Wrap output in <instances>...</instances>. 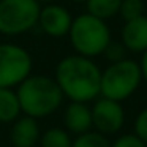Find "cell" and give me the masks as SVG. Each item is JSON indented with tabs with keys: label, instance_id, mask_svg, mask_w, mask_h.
I'll use <instances>...</instances> for the list:
<instances>
[{
	"label": "cell",
	"instance_id": "23",
	"mask_svg": "<svg viewBox=\"0 0 147 147\" xmlns=\"http://www.w3.org/2000/svg\"><path fill=\"white\" fill-rule=\"evenodd\" d=\"M141 2H146V0H141Z\"/></svg>",
	"mask_w": 147,
	"mask_h": 147
},
{
	"label": "cell",
	"instance_id": "22",
	"mask_svg": "<svg viewBox=\"0 0 147 147\" xmlns=\"http://www.w3.org/2000/svg\"><path fill=\"white\" fill-rule=\"evenodd\" d=\"M71 2H76V3H86L87 0H71Z\"/></svg>",
	"mask_w": 147,
	"mask_h": 147
},
{
	"label": "cell",
	"instance_id": "4",
	"mask_svg": "<svg viewBox=\"0 0 147 147\" xmlns=\"http://www.w3.org/2000/svg\"><path fill=\"white\" fill-rule=\"evenodd\" d=\"M142 82L139 63L133 59H123L120 62L111 63L101 71V92L100 96L125 101L128 100Z\"/></svg>",
	"mask_w": 147,
	"mask_h": 147
},
{
	"label": "cell",
	"instance_id": "9",
	"mask_svg": "<svg viewBox=\"0 0 147 147\" xmlns=\"http://www.w3.org/2000/svg\"><path fill=\"white\" fill-rule=\"evenodd\" d=\"M120 43L125 46L128 52L142 54L147 51V16L136 18L127 21L120 32Z\"/></svg>",
	"mask_w": 147,
	"mask_h": 147
},
{
	"label": "cell",
	"instance_id": "21",
	"mask_svg": "<svg viewBox=\"0 0 147 147\" xmlns=\"http://www.w3.org/2000/svg\"><path fill=\"white\" fill-rule=\"evenodd\" d=\"M36 2H38L40 5H41V3H45V5H48V3H52V0H36Z\"/></svg>",
	"mask_w": 147,
	"mask_h": 147
},
{
	"label": "cell",
	"instance_id": "5",
	"mask_svg": "<svg viewBox=\"0 0 147 147\" xmlns=\"http://www.w3.org/2000/svg\"><path fill=\"white\" fill-rule=\"evenodd\" d=\"M41 5L36 0H0V33L16 36L38 24Z\"/></svg>",
	"mask_w": 147,
	"mask_h": 147
},
{
	"label": "cell",
	"instance_id": "8",
	"mask_svg": "<svg viewBox=\"0 0 147 147\" xmlns=\"http://www.w3.org/2000/svg\"><path fill=\"white\" fill-rule=\"evenodd\" d=\"M71 22H73V18L65 7L57 3H48L41 7L36 26H40L43 33H46L48 36L62 38L68 35Z\"/></svg>",
	"mask_w": 147,
	"mask_h": 147
},
{
	"label": "cell",
	"instance_id": "2",
	"mask_svg": "<svg viewBox=\"0 0 147 147\" xmlns=\"http://www.w3.org/2000/svg\"><path fill=\"white\" fill-rule=\"evenodd\" d=\"M16 93L22 114L36 120L54 114L65 98L55 79L46 74H30L16 87Z\"/></svg>",
	"mask_w": 147,
	"mask_h": 147
},
{
	"label": "cell",
	"instance_id": "12",
	"mask_svg": "<svg viewBox=\"0 0 147 147\" xmlns=\"http://www.w3.org/2000/svg\"><path fill=\"white\" fill-rule=\"evenodd\" d=\"M21 105L16 89L0 87V123H13L21 117Z\"/></svg>",
	"mask_w": 147,
	"mask_h": 147
},
{
	"label": "cell",
	"instance_id": "17",
	"mask_svg": "<svg viewBox=\"0 0 147 147\" xmlns=\"http://www.w3.org/2000/svg\"><path fill=\"white\" fill-rule=\"evenodd\" d=\"M103 54L106 55V59H108L111 63H115V62H120V60H123V59H127V49H125V46L122 45V43L111 41Z\"/></svg>",
	"mask_w": 147,
	"mask_h": 147
},
{
	"label": "cell",
	"instance_id": "13",
	"mask_svg": "<svg viewBox=\"0 0 147 147\" xmlns=\"http://www.w3.org/2000/svg\"><path fill=\"white\" fill-rule=\"evenodd\" d=\"M120 3L122 0H87L86 7L89 14L98 18V19L108 21L119 14Z\"/></svg>",
	"mask_w": 147,
	"mask_h": 147
},
{
	"label": "cell",
	"instance_id": "20",
	"mask_svg": "<svg viewBox=\"0 0 147 147\" xmlns=\"http://www.w3.org/2000/svg\"><path fill=\"white\" fill-rule=\"evenodd\" d=\"M139 63V68H141V74H142V81L147 82V51H144L141 54V62Z\"/></svg>",
	"mask_w": 147,
	"mask_h": 147
},
{
	"label": "cell",
	"instance_id": "16",
	"mask_svg": "<svg viewBox=\"0 0 147 147\" xmlns=\"http://www.w3.org/2000/svg\"><path fill=\"white\" fill-rule=\"evenodd\" d=\"M142 14H144V2H141V0H122L120 8H119V16L125 22L136 19Z\"/></svg>",
	"mask_w": 147,
	"mask_h": 147
},
{
	"label": "cell",
	"instance_id": "18",
	"mask_svg": "<svg viewBox=\"0 0 147 147\" xmlns=\"http://www.w3.org/2000/svg\"><path fill=\"white\" fill-rule=\"evenodd\" d=\"M133 133L136 134L142 142L147 144V106L136 115V119H134Z\"/></svg>",
	"mask_w": 147,
	"mask_h": 147
},
{
	"label": "cell",
	"instance_id": "3",
	"mask_svg": "<svg viewBox=\"0 0 147 147\" xmlns=\"http://www.w3.org/2000/svg\"><path fill=\"white\" fill-rule=\"evenodd\" d=\"M68 38L78 55L89 59L101 55L112 41L111 30L106 21L98 19L89 13L79 14L73 19Z\"/></svg>",
	"mask_w": 147,
	"mask_h": 147
},
{
	"label": "cell",
	"instance_id": "15",
	"mask_svg": "<svg viewBox=\"0 0 147 147\" xmlns=\"http://www.w3.org/2000/svg\"><path fill=\"white\" fill-rule=\"evenodd\" d=\"M71 147H111V141L105 134L95 130H90L87 133L74 136Z\"/></svg>",
	"mask_w": 147,
	"mask_h": 147
},
{
	"label": "cell",
	"instance_id": "11",
	"mask_svg": "<svg viewBox=\"0 0 147 147\" xmlns=\"http://www.w3.org/2000/svg\"><path fill=\"white\" fill-rule=\"evenodd\" d=\"M65 130L68 133H73L74 136L87 133L92 130V109L89 103H78L70 101V105L65 108L63 114Z\"/></svg>",
	"mask_w": 147,
	"mask_h": 147
},
{
	"label": "cell",
	"instance_id": "7",
	"mask_svg": "<svg viewBox=\"0 0 147 147\" xmlns=\"http://www.w3.org/2000/svg\"><path fill=\"white\" fill-rule=\"evenodd\" d=\"M92 109V127L95 131L109 136V134L119 133L125 125V109L122 103L114 100L98 96L90 106Z\"/></svg>",
	"mask_w": 147,
	"mask_h": 147
},
{
	"label": "cell",
	"instance_id": "1",
	"mask_svg": "<svg viewBox=\"0 0 147 147\" xmlns=\"http://www.w3.org/2000/svg\"><path fill=\"white\" fill-rule=\"evenodd\" d=\"M55 82L70 101H95L101 92V70L93 59L67 55L55 67Z\"/></svg>",
	"mask_w": 147,
	"mask_h": 147
},
{
	"label": "cell",
	"instance_id": "14",
	"mask_svg": "<svg viewBox=\"0 0 147 147\" xmlns=\"http://www.w3.org/2000/svg\"><path fill=\"white\" fill-rule=\"evenodd\" d=\"M71 142H73V139H71L70 133L60 127L48 128L40 136L41 147H71Z\"/></svg>",
	"mask_w": 147,
	"mask_h": 147
},
{
	"label": "cell",
	"instance_id": "10",
	"mask_svg": "<svg viewBox=\"0 0 147 147\" xmlns=\"http://www.w3.org/2000/svg\"><path fill=\"white\" fill-rule=\"evenodd\" d=\"M41 130L38 120L29 115H21L13 122L10 141L14 147H35L40 142Z\"/></svg>",
	"mask_w": 147,
	"mask_h": 147
},
{
	"label": "cell",
	"instance_id": "19",
	"mask_svg": "<svg viewBox=\"0 0 147 147\" xmlns=\"http://www.w3.org/2000/svg\"><path fill=\"white\" fill-rule=\"evenodd\" d=\"M111 147H147V144L142 142L134 133H127L111 142Z\"/></svg>",
	"mask_w": 147,
	"mask_h": 147
},
{
	"label": "cell",
	"instance_id": "6",
	"mask_svg": "<svg viewBox=\"0 0 147 147\" xmlns=\"http://www.w3.org/2000/svg\"><path fill=\"white\" fill-rule=\"evenodd\" d=\"M33 60L26 48L0 43V87L14 89L32 74Z\"/></svg>",
	"mask_w": 147,
	"mask_h": 147
}]
</instances>
